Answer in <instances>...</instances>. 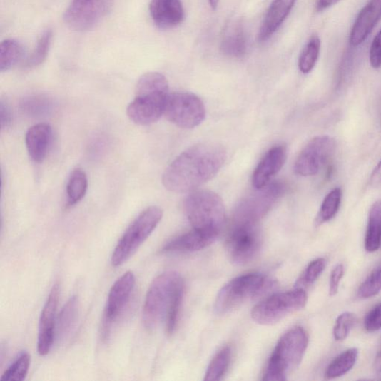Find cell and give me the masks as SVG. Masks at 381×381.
Here are the masks:
<instances>
[{
  "instance_id": "obj_1",
  "label": "cell",
  "mask_w": 381,
  "mask_h": 381,
  "mask_svg": "<svg viewBox=\"0 0 381 381\" xmlns=\"http://www.w3.org/2000/svg\"><path fill=\"white\" fill-rule=\"evenodd\" d=\"M228 158L226 149L215 143L192 146L173 161L163 176V186L170 192H193L213 179Z\"/></svg>"
},
{
  "instance_id": "obj_2",
  "label": "cell",
  "mask_w": 381,
  "mask_h": 381,
  "mask_svg": "<svg viewBox=\"0 0 381 381\" xmlns=\"http://www.w3.org/2000/svg\"><path fill=\"white\" fill-rule=\"evenodd\" d=\"M168 93L166 78L159 73H148L138 79L136 96L127 109L129 118L138 126H149L164 114Z\"/></svg>"
},
{
  "instance_id": "obj_3",
  "label": "cell",
  "mask_w": 381,
  "mask_h": 381,
  "mask_svg": "<svg viewBox=\"0 0 381 381\" xmlns=\"http://www.w3.org/2000/svg\"><path fill=\"white\" fill-rule=\"evenodd\" d=\"M184 210L193 230L216 237L226 222L221 198L210 190H193L184 201Z\"/></svg>"
},
{
  "instance_id": "obj_4",
  "label": "cell",
  "mask_w": 381,
  "mask_h": 381,
  "mask_svg": "<svg viewBox=\"0 0 381 381\" xmlns=\"http://www.w3.org/2000/svg\"><path fill=\"white\" fill-rule=\"evenodd\" d=\"M308 345V336L302 327H294L277 343L270 358L263 380L283 381L296 370L303 358Z\"/></svg>"
},
{
  "instance_id": "obj_5",
  "label": "cell",
  "mask_w": 381,
  "mask_h": 381,
  "mask_svg": "<svg viewBox=\"0 0 381 381\" xmlns=\"http://www.w3.org/2000/svg\"><path fill=\"white\" fill-rule=\"evenodd\" d=\"M184 287L181 275L176 271H167L156 278L147 293L143 307V322L148 331H153L163 320L178 290Z\"/></svg>"
},
{
  "instance_id": "obj_6",
  "label": "cell",
  "mask_w": 381,
  "mask_h": 381,
  "mask_svg": "<svg viewBox=\"0 0 381 381\" xmlns=\"http://www.w3.org/2000/svg\"><path fill=\"white\" fill-rule=\"evenodd\" d=\"M274 288V282L263 274L253 273L236 277L219 291L214 310L223 315L245 303L257 298Z\"/></svg>"
},
{
  "instance_id": "obj_7",
  "label": "cell",
  "mask_w": 381,
  "mask_h": 381,
  "mask_svg": "<svg viewBox=\"0 0 381 381\" xmlns=\"http://www.w3.org/2000/svg\"><path fill=\"white\" fill-rule=\"evenodd\" d=\"M163 218L160 207L147 208L130 225L118 242L111 258L113 266L123 265L158 227Z\"/></svg>"
},
{
  "instance_id": "obj_8",
  "label": "cell",
  "mask_w": 381,
  "mask_h": 381,
  "mask_svg": "<svg viewBox=\"0 0 381 381\" xmlns=\"http://www.w3.org/2000/svg\"><path fill=\"white\" fill-rule=\"evenodd\" d=\"M307 300V293L301 288L275 293L253 308L252 318L258 324L272 325L304 308Z\"/></svg>"
},
{
  "instance_id": "obj_9",
  "label": "cell",
  "mask_w": 381,
  "mask_h": 381,
  "mask_svg": "<svg viewBox=\"0 0 381 381\" xmlns=\"http://www.w3.org/2000/svg\"><path fill=\"white\" fill-rule=\"evenodd\" d=\"M263 245V236L258 223H233L227 241L231 261L244 265L252 261Z\"/></svg>"
},
{
  "instance_id": "obj_10",
  "label": "cell",
  "mask_w": 381,
  "mask_h": 381,
  "mask_svg": "<svg viewBox=\"0 0 381 381\" xmlns=\"http://www.w3.org/2000/svg\"><path fill=\"white\" fill-rule=\"evenodd\" d=\"M164 115L178 127L193 129L203 122L205 108L203 101L194 93H173L168 96Z\"/></svg>"
},
{
  "instance_id": "obj_11",
  "label": "cell",
  "mask_w": 381,
  "mask_h": 381,
  "mask_svg": "<svg viewBox=\"0 0 381 381\" xmlns=\"http://www.w3.org/2000/svg\"><path fill=\"white\" fill-rule=\"evenodd\" d=\"M114 0H73L64 13L68 28L77 31L93 29L111 11Z\"/></svg>"
},
{
  "instance_id": "obj_12",
  "label": "cell",
  "mask_w": 381,
  "mask_h": 381,
  "mask_svg": "<svg viewBox=\"0 0 381 381\" xmlns=\"http://www.w3.org/2000/svg\"><path fill=\"white\" fill-rule=\"evenodd\" d=\"M335 148L336 143L331 137L323 136L313 138L298 156L294 171L303 177L316 176L332 158Z\"/></svg>"
},
{
  "instance_id": "obj_13",
  "label": "cell",
  "mask_w": 381,
  "mask_h": 381,
  "mask_svg": "<svg viewBox=\"0 0 381 381\" xmlns=\"http://www.w3.org/2000/svg\"><path fill=\"white\" fill-rule=\"evenodd\" d=\"M136 284L133 272H127L114 283L109 293L102 322V337L107 340L112 327L118 321L128 305Z\"/></svg>"
},
{
  "instance_id": "obj_14",
  "label": "cell",
  "mask_w": 381,
  "mask_h": 381,
  "mask_svg": "<svg viewBox=\"0 0 381 381\" xmlns=\"http://www.w3.org/2000/svg\"><path fill=\"white\" fill-rule=\"evenodd\" d=\"M59 295V285L56 284L51 288L42 310L38 340V351L41 356L48 355L51 348H53L56 335L57 309Z\"/></svg>"
},
{
  "instance_id": "obj_15",
  "label": "cell",
  "mask_w": 381,
  "mask_h": 381,
  "mask_svg": "<svg viewBox=\"0 0 381 381\" xmlns=\"http://www.w3.org/2000/svg\"><path fill=\"white\" fill-rule=\"evenodd\" d=\"M286 159L285 146H276L270 148L253 173V186L260 190L268 186L273 178L282 169Z\"/></svg>"
},
{
  "instance_id": "obj_16",
  "label": "cell",
  "mask_w": 381,
  "mask_h": 381,
  "mask_svg": "<svg viewBox=\"0 0 381 381\" xmlns=\"http://www.w3.org/2000/svg\"><path fill=\"white\" fill-rule=\"evenodd\" d=\"M149 10L154 24L161 29L177 27L185 19L181 0H151Z\"/></svg>"
},
{
  "instance_id": "obj_17",
  "label": "cell",
  "mask_w": 381,
  "mask_h": 381,
  "mask_svg": "<svg viewBox=\"0 0 381 381\" xmlns=\"http://www.w3.org/2000/svg\"><path fill=\"white\" fill-rule=\"evenodd\" d=\"M381 19V0H370L359 13L350 33V42L358 46L365 42Z\"/></svg>"
},
{
  "instance_id": "obj_18",
  "label": "cell",
  "mask_w": 381,
  "mask_h": 381,
  "mask_svg": "<svg viewBox=\"0 0 381 381\" xmlns=\"http://www.w3.org/2000/svg\"><path fill=\"white\" fill-rule=\"evenodd\" d=\"M296 0H273L260 27L257 39L260 43L268 41L283 25Z\"/></svg>"
},
{
  "instance_id": "obj_19",
  "label": "cell",
  "mask_w": 381,
  "mask_h": 381,
  "mask_svg": "<svg viewBox=\"0 0 381 381\" xmlns=\"http://www.w3.org/2000/svg\"><path fill=\"white\" fill-rule=\"evenodd\" d=\"M51 138V127L44 123L29 129L26 135V146L31 159L37 163H42L46 157Z\"/></svg>"
},
{
  "instance_id": "obj_20",
  "label": "cell",
  "mask_w": 381,
  "mask_h": 381,
  "mask_svg": "<svg viewBox=\"0 0 381 381\" xmlns=\"http://www.w3.org/2000/svg\"><path fill=\"white\" fill-rule=\"evenodd\" d=\"M218 237L193 230L174 240L163 248L165 253H187L201 250L214 243Z\"/></svg>"
},
{
  "instance_id": "obj_21",
  "label": "cell",
  "mask_w": 381,
  "mask_h": 381,
  "mask_svg": "<svg viewBox=\"0 0 381 381\" xmlns=\"http://www.w3.org/2000/svg\"><path fill=\"white\" fill-rule=\"evenodd\" d=\"M78 315V300L73 296L62 308L57 319L56 335L59 340L65 341L72 336L77 327Z\"/></svg>"
},
{
  "instance_id": "obj_22",
  "label": "cell",
  "mask_w": 381,
  "mask_h": 381,
  "mask_svg": "<svg viewBox=\"0 0 381 381\" xmlns=\"http://www.w3.org/2000/svg\"><path fill=\"white\" fill-rule=\"evenodd\" d=\"M248 42L245 29L240 24L233 26L223 37L220 50L225 56L242 58L247 54Z\"/></svg>"
},
{
  "instance_id": "obj_23",
  "label": "cell",
  "mask_w": 381,
  "mask_h": 381,
  "mask_svg": "<svg viewBox=\"0 0 381 381\" xmlns=\"http://www.w3.org/2000/svg\"><path fill=\"white\" fill-rule=\"evenodd\" d=\"M381 245V200L375 202L370 210L365 238V248L370 253L377 251Z\"/></svg>"
},
{
  "instance_id": "obj_24",
  "label": "cell",
  "mask_w": 381,
  "mask_h": 381,
  "mask_svg": "<svg viewBox=\"0 0 381 381\" xmlns=\"http://www.w3.org/2000/svg\"><path fill=\"white\" fill-rule=\"evenodd\" d=\"M24 46L19 41L8 39L0 46V71H9L19 64L24 57Z\"/></svg>"
},
{
  "instance_id": "obj_25",
  "label": "cell",
  "mask_w": 381,
  "mask_h": 381,
  "mask_svg": "<svg viewBox=\"0 0 381 381\" xmlns=\"http://www.w3.org/2000/svg\"><path fill=\"white\" fill-rule=\"evenodd\" d=\"M88 188V179L86 173L81 169H75L66 186L68 205L72 206L79 203L86 195Z\"/></svg>"
},
{
  "instance_id": "obj_26",
  "label": "cell",
  "mask_w": 381,
  "mask_h": 381,
  "mask_svg": "<svg viewBox=\"0 0 381 381\" xmlns=\"http://www.w3.org/2000/svg\"><path fill=\"white\" fill-rule=\"evenodd\" d=\"M357 357L358 350L355 348L343 352L329 365L325 378L335 379L348 373L355 365Z\"/></svg>"
},
{
  "instance_id": "obj_27",
  "label": "cell",
  "mask_w": 381,
  "mask_h": 381,
  "mask_svg": "<svg viewBox=\"0 0 381 381\" xmlns=\"http://www.w3.org/2000/svg\"><path fill=\"white\" fill-rule=\"evenodd\" d=\"M53 31L49 29L44 30L33 50L31 54L27 58L24 63V67L32 68L42 64L47 58L51 40H53Z\"/></svg>"
},
{
  "instance_id": "obj_28",
  "label": "cell",
  "mask_w": 381,
  "mask_h": 381,
  "mask_svg": "<svg viewBox=\"0 0 381 381\" xmlns=\"http://www.w3.org/2000/svg\"><path fill=\"white\" fill-rule=\"evenodd\" d=\"M321 41L318 36L310 38L304 47L299 59L300 71L308 74L313 71L320 53Z\"/></svg>"
},
{
  "instance_id": "obj_29",
  "label": "cell",
  "mask_w": 381,
  "mask_h": 381,
  "mask_svg": "<svg viewBox=\"0 0 381 381\" xmlns=\"http://www.w3.org/2000/svg\"><path fill=\"white\" fill-rule=\"evenodd\" d=\"M231 348L229 346L223 348L212 360L205 375V380H218L226 374L231 360Z\"/></svg>"
},
{
  "instance_id": "obj_30",
  "label": "cell",
  "mask_w": 381,
  "mask_h": 381,
  "mask_svg": "<svg viewBox=\"0 0 381 381\" xmlns=\"http://www.w3.org/2000/svg\"><path fill=\"white\" fill-rule=\"evenodd\" d=\"M342 193L340 188L331 190L325 198L318 217V222L322 223L333 219L337 214L341 201Z\"/></svg>"
},
{
  "instance_id": "obj_31",
  "label": "cell",
  "mask_w": 381,
  "mask_h": 381,
  "mask_svg": "<svg viewBox=\"0 0 381 381\" xmlns=\"http://www.w3.org/2000/svg\"><path fill=\"white\" fill-rule=\"evenodd\" d=\"M31 357L27 352H23L12 362V365L2 375L3 381H22L29 372Z\"/></svg>"
},
{
  "instance_id": "obj_32",
  "label": "cell",
  "mask_w": 381,
  "mask_h": 381,
  "mask_svg": "<svg viewBox=\"0 0 381 381\" xmlns=\"http://www.w3.org/2000/svg\"><path fill=\"white\" fill-rule=\"evenodd\" d=\"M21 106L27 114L37 117L51 111L53 103L47 97L34 96L24 98Z\"/></svg>"
},
{
  "instance_id": "obj_33",
  "label": "cell",
  "mask_w": 381,
  "mask_h": 381,
  "mask_svg": "<svg viewBox=\"0 0 381 381\" xmlns=\"http://www.w3.org/2000/svg\"><path fill=\"white\" fill-rule=\"evenodd\" d=\"M380 291L381 264L362 283L358 289L357 295L360 299H368L377 295Z\"/></svg>"
},
{
  "instance_id": "obj_34",
  "label": "cell",
  "mask_w": 381,
  "mask_h": 381,
  "mask_svg": "<svg viewBox=\"0 0 381 381\" xmlns=\"http://www.w3.org/2000/svg\"><path fill=\"white\" fill-rule=\"evenodd\" d=\"M326 265V259L323 258L314 260L308 265L297 285L300 286V288L313 285L325 270Z\"/></svg>"
},
{
  "instance_id": "obj_35",
  "label": "cell",
  "mask_w": 381,
  "mask_h": 381,
  "mask_svg": "<svg viewBox=\"0 0 381 381\" xmlns=\"http://www.w3.org/2000/svg\"><path fill=\"white\" fill-rule=\"evenodd\" d=\"M357 322V317L352 313H344L336 320L334 327V337L337 341L347 338Z\"/></svg>"
},
{
  "instance_id": "obj_36",
  "label": "cell",
  "mask_w": 381,
  "mask_h": 381,
  "mask_svg": "<svg viewBox=\"0 0 381 381\" xmlns=\"http://www.w3.org/2000/svg\"><path fill=\"white\" fill-rule=\"evenodd\" d=\"M183 293L184 287L181 288L176 293V295L174 300H173L172 303L168 311V314L166 318V332L168 335H172L176 331L181 307L183 301Z\"/></svg>"
},
{
  "instance_id": "obj_37",
  "label": "cell",
  "mask_w": 381,
  "mask_h": 381,
  "mask_svg": "<svg viewBox=\"0 0 381 381\" xmlns=\"http://www.w3.org/2000/svg\"><path fill=\"white\" fill-rule=\"evenodd\" d=\"M369 332H375L381 329V303L376 305L367 314L365 321Z\"/></svg>"
},
{
  "instance_id": "obj_38",
  "label": "cell",
  "mask_w": 381,
  "mask_h": 381,
  "mask_svg": "<svg viewBox=\"0 0 381 381\" xmlns=\"http://www.w3.org/2000/svg\"><path fill=\"white\" fill-rule=\"evenodd\" d=\"M370 61L374 68H381V30L372 41L370 51Z\"/></svg>"
},
{
  "instance_id": "obj_39",
  "label": "cell",
  "mask_w": 381,
  "mask_h": 381,
  "mask_svg": "<svg viewBox=\"0 0 381 381\" xmlns=\"http://www.w3.org/2000/svg\"><path fill=\"white\" fill-rule=\"evenodd\" d=\"M344 275V267L342 265H337L332 271L330 277V284H329V293L331 296H335L337 293L341 280Z\"/></svg>"
},
{
  "instance_id": "obj_40",
  "label": "cell",
  "mask_w": 381,
  "mask_h": 381,
  "mask_svg": "<svg viewBox=\"0 0 381 381\" xmlns=\"http://www.w3.org/2000/svg\"><path fill=\"white\" fill-rule=\"evenodd\" d=\"M12 123V115L9 106L3 101L0 103V124L3 130L9 128Z\"/></svg>"
},
{
  "instance_id": "obj_41",
  "label": "cell",
  "mask_w": 381,
  "mask_h": 381,
  "mask_svg": "<svg viewBox=\"0 0 381 381\" xmlns=\"http://www.w3.org/2000/svg\"><path fill=\"white\" fill-rule=\"evenodd\" d=\"M370 184L373 187H377L381 185V161L372 172Z\"/></svg>"
},
{
  "instance_id": "obj_42",
  "label": "cell",
  "mask_w": 381,
  "mask_h": 381,
  "mask_svg": "<svg viewBox=\"0 0 381 381\" xmlns=\"http://www.w3.org/2000/svg\"><path fill=\"white\" fill-rule=\"evenodd\" d=\"M340 1V0H318L317 9L319 11H324L336 5Z\"/></svg>"
},
{
  "instance_id": "obj_43",
  "label": "cell",
  "mask_w": 381,
  "mask_h": 381,
  "mask_svg": "<svg viewBox=\"0 0 381 381\" xmlns=\"http://www.w3.org/2000/svg\"><path fill=\"white\" fill-rule=\"evenodd\" d=\"M375 370L377 374L381 373V350L378 352L375 360Z\"/></svg>"
},
{
  "instance_id": "obj_44",
  "label": "cell",
  "mask_w": 381,
  "mask_h": 381,
  "mask_svg": "<svg viewBox=\"0 0 381 381\" xmlns=\"http://www.w3.org/2000/svg\"><path fill=\"white\" fill-rule=\"evenodd\" d=\"M220 0H209L210 5L213 10L218 9Z\"/></svg>"
}]
</instances>
